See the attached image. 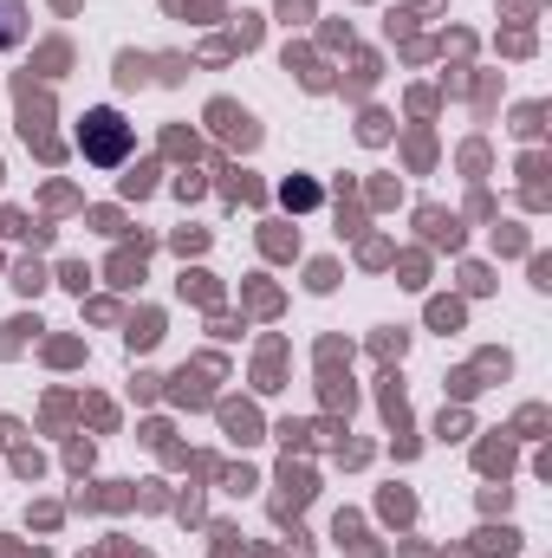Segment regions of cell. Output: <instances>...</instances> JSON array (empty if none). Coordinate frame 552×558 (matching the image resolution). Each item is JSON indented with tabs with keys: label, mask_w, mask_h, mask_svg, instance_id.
I'll return each instance as SVG.
<instances>
[{
	"label": "cell",
	"mask_w": 552,
	"mask_h": 558,
	"mask_svg": "<svg viewBox=\"0 0 552 558\" xmlns=\"http://www.w3.org/2000/svg\"><path fill=\"white\" fill-rule=\"evenodd\" d=\"M79 143H85V156H92L98 169H118V162L131 156V124H124L111 105H98V111H85V131H79Z\"/></svg>",
	"instance_id": "cell-1"
},
{
	"label": "cell",
	"mask_w": 552,
	"mask_h": 558,
	"mask_svg": "<svg viewBox=\"0 0 552 558\" xmlns=\"http://www.w3.org/2000/svg\"><path fill=\"white\" fill-rule=\"evenodd\" d=\"M26 39V0H0V52H13Z\"/></svg>",
	"instance_id": "cell-2"
}]
</instances>
